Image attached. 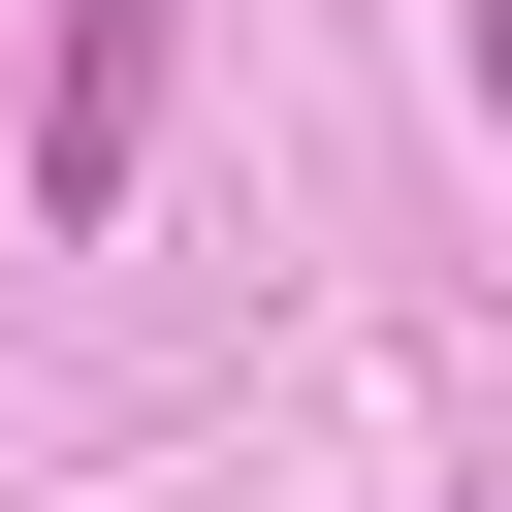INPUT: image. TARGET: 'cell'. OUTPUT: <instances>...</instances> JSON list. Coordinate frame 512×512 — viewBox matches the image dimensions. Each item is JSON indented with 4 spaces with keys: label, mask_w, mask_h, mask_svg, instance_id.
Instances as JSON below:
<instances>
[{
    "label": "cell",
    "mask_w": 512,
    "mask_h": 512,
    "mask_svg": "<svg viewBox=\"0 0 512 512\" xmlns=\"http://www.w3.org/2000/svg\"><path fill=\"white\" fill-rule=\"evenodd\" d=\"M128 128H160V0H64V128H32V192L96 224V192H128Z\"/></svg>",
    "instance_id": "obj_1"
},
{
    "label": "cell",
    "mask_w": 512,
    "mask_h": 512,
    "mask_svg": "<svg viewBox=\"0 0 512 512\" xmlns=\"http://www.w3.org/2000/svg\"><path fill=\"white\" fill-rule=\"evenodd\" d=\"M480 128H512V0H480Z\"/></svg>",
    "instance_id": "obj_2"
}]
</instances>
